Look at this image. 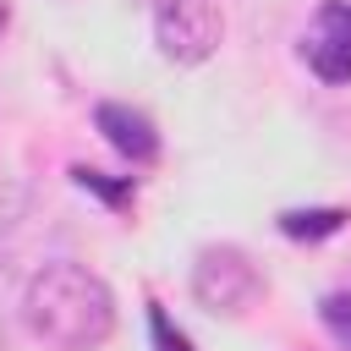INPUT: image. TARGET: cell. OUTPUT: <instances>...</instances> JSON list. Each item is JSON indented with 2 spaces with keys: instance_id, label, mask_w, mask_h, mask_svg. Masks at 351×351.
<instances>
[{
  "instance_id": "obj_1",
  "label": "cell",
  "mask_w": 351,
  "mask_h": 351,
  "mask_svg": "<svg viewBox=\"0 0 351 351\" xmlns=\"http://www.w3.org/2000/svg\"><path fill=\"white\" fill-rule=\"evenodd\" d=\"M22 324L49 351H99L115 335V296L82 263H44L22 291Z\"/></svg>"
},
{
  "instance_id": "obj_2",
  "label": "cell",
  "mask_w": 351,
  "mask_h": 351,
  "mask_svg": "<svg viewBox=\"0 0 351 351\" xmlns=\"http://www.w3.org/2000/svg\"><path fill=\"white\" fill-rule=\"evenodd\" d=\"M225 38L219 0H154V44L170 66H203Z\"/></svg>"
},
{
  "instance_id": "obj_3",
  "label": "cell",
  "mask_w": 351,
  "mask_h": 351,
  "mask_svg": "<svg viewBox=\"0 0 351 351\" xmlns=\"http://www.w3.org/2000/svg\"><path fill=\"white\" fill-rule=\"evenodd\" d=\"M192 296H197V307L230 318V313H247L263 296V274H258V263L241 247L219 241V247L197 252V263H192Z\"/></svg>"
},
{
  "instance_id": "obj_4",
  "label": "cell",
  "mask_w": 351,
  "mask_h": 351,
  "mask_svg": "<svg viewBox=\"0 0 351 351\" xmlns=\"http://www.w3.org/2000/svg\"><path fill=\"white\" fill-rule=\"evenodd\" d=\"M302 60L318 82H351V0H324L302 33Z\"/></svg>"
},
{
  "instance_id": "obj_5",
  "label": "cell",
  "mask_w": 351,
  "mask_h": 351,
  "mask_svg": "<svg viewBox=\"0 0 351 351\" xmlns=\"http://www.w3.org/2000/svg\"><path fill=\"white\" fill-rule=\"evenodd\" d=\"M93 126L104 132V143H110L121 159H132V165H154V159H159V126H154L137 104L104 99V104L93 110Z\"/></svg>"
},
{
  "instance_id": "obj_6",
  "label": "cell",
  "mask_w": 351,
  "mask_h": 351,
  "mask_svg": "<svg viewBox=\"0 0 351 351\" xmlns=\"http://www.w3.org/2000/svg\"><path fill=\"white\" fill-rule=\"evenodd\" d=\"M346 225V208H285L280 214V230L291 241H318V236H335Z\"/></svg>"
},
{
  "instance_id": "obj_7",
  "label": "cell",
  "mask_w": 351,
  "mask_h": 351,
  "mask_svg": "<svg viewBox=\"0 0 351 351\" xmlns=\"http://www.w3.org/2000/svg\"><path fill=\"white\" fill-rule=\"evenodd\" d=\"M71 176H77V186H82V192H99L110 208H126V203L137 197V186H132V181H110L104 170H88V165H77Z\"/></svg>"
},
{
  "instance_id": "obj_8",
  "label": "cell",
  "mask_w": 351,
  "mask_h": 351,
  "mask_svg": "<svg viewBox=\"0 0 351 351\" xmlns=\"http://www.w3.org/2000/svg\"><path fill=\"white\" fill-rule=\"evenodd\" d=\"M148 329H154V346L159 351H192V340L165 318V307H148Z\"/></svg>"
},
{
  "instance_id": "obj_9",
  "label": "cell",
  "mask_w": 351,
  "mask_h": 351,
  "mask_svg": "<svg viewBox=\"0 0 351 351\" xmlns=\"http://www.w3.org/2000/svg\"><path fill=\"white\" fill-rule=\"evenodd\" d=\"M324 324L351 346V291H335V296H324Z\"/></svg>"
},
{
  "instance_id": "obj_10",
  "label": "cell",
  "mask_w": 351,
  "mask_h": 351,
  "mask_svg": "<svg viewBox=\"0 0 351 351\" xmlns=\"http://www.w3.org/2000/svg\"><path fill=\"white\" fill-rule=\"evenodd\" d=\"M5 27H11V0H0V38H5Z\"/></svg>"
}]
</instances>
